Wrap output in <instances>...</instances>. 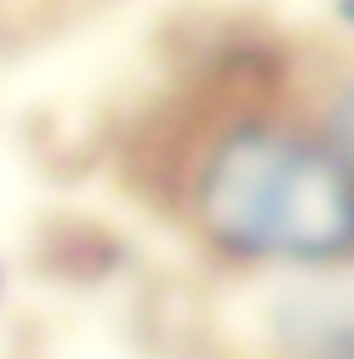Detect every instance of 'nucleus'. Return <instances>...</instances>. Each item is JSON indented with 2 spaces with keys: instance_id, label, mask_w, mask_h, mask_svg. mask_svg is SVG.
Returning <instances> with one entry per match:
<instances>
[{
  "instance_id": "2",
  "label": "nucleus",
  "mask_w": 354,
  "mask_h": 359,
  "mask_svg": "<svg viewBox=\"0 0 354 359\" xmlns=\"http://www.w3.org/2000/svg\"><path fill=\"white\" fill-rule=\"evenodd\" d=\"M334 149H339L349 165H354V88L339 93V103H334Z\"/></svg>"
},
{
  "instance_id": "4",
  "label": "nucleus",
  "mask_w": 354,
  "mask_h": 359,
  "mask_svg": "<svg viewBox=\"0 0 354 359\" xmlns=\"http://www.w3.org/2000/svg\"><path fill=\"white\" fill-rule=\"evenodd\" d=\"M339 21H344V26H354V0H339Z\"/></svg>"
},
{
  "instance_id": "1",
  "label": "nucleus",
  "mask_w": 354,
  "mask_h": 359,
  "mask_svg": "<svg viewBox=\"0 0 354 359\" xmlns=\"http://www.w3.org/2000/svg\"><path fill=\"white\" fill-rule=\"evenodd\" d=\"M196 216L231 257L334 262L354 252V165L324 139L236 123L200 165Z\"/></svg>"
},
{
  "instance_id": "3",
  "label": "nucleus",
  "mask_w": 354,
  "mask_h": 359,
  "mask_svg": "<svg viewBox=\"0 0 354 359\" xmlns=\"http://www.w3.org/2000/svg\"><path fill=\"white\" fill-rule=\"evenodd\" d=\"M313 359H354V334H349V339H339V344H329L324 354H313Z\"/></svg>"
}]
</instances>
